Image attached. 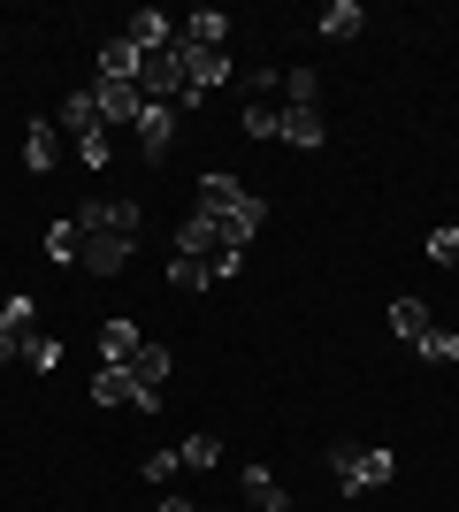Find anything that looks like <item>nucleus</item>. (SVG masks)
<instances>
[{
  "mask_svg": "<svg viewBox=\"0 0 459 512\" xmlns=\"http://www.w3.org/2000/svg\"><path fill=\"white\" fill-rule=\"evenodd\" d=\"M0 321H8V329H23V337H31V321H39V306H31V299H8V306H0Z\"/></svg>",
  "mask_w": 459,
  "mask_h": 512,
  "instance_id": "30",
  "label": "nucleus"
},
{
  "mask_svg": "<svg viewBox=\"0 0 459 512\" xmlns=\"http://www.w3.org/2000/svg\"><path fill=\"white\" fill-rule=\"evenodd\" d=\"M161 512H199V505H184V497H161Z\"/></svg>",
  "mask_w": 459,
  "mask_h": 512,
  "instance_id": "32",
  "label": "nucleus"
},
{
  "mask_svg": "<svg viewBox=\"0 0 459 512\" xmlns=\"http://www.w3.org/2000/svg\"><path fill=\"white\" fill-rule=\"evenodd\" d=\"M100 77H108V85H138V46L123 39V31L100 39Z\"/></svg>",
  "mask_w": 459,
  "mask_h": 512,
  "instance_id": "12",
  "label": "nucleus"
},
{
  "mask_svg": "<svg viewBox=\"0 0 459 512\" xmlns=\"http://www.w3.org/2000/svg\"><path fill=\"white\" fill-rule=\"evenodd\" d=\"M92 406L108 413V406H138V375L131 367H100V375H92Z\"/></svg>",
  "mask_w": 459,
  "mask_h": 512,
  "instance_id": "15",
  "label": "nucleus"
},
{
  "mask_svg": "<svg viewBox=\"0 0 459 512\" xmlns=\"http://www.w3.org/2000/svg\"><path fill=\"white\" fill-rule=\"evenodd\" d=\"M199 207L215 214V222H230V214L245 207V184H238L230 169H207V176H199Z\"/></svg>",
  "mask_w": 459,
  "mask_h": 512,
  "instance_id": "8",
  "label": "nucleus"
},
{
  "mask_svg": "<svg viewBox=\"0 0 459 512\" xmlns=\"http://www.w3.org/2000/svg\"><path fill=\"white\" fill-rule=\"evenodd\" d=\"M429 329H437V321H429V306H421V299H391V337L421 344V337H429Z\"/></svg>",
  "mask_w": 459,
  "mask_h": 512,
  "instance_id": "19",
  "label": "nucleus"
},
{
  "mask_svg": "<svg viewBox=\"0 0 459 512\" xmlns=\"http://www.w3.org/2000/svg\"><path fill=\"white\" fill-rule=\"evenodd\" d=\"M238 490H245V505H253V512H291L284 482H276L268 467H245V474H238Z\"/></svg>",
  "mask_w": 459,
  "mask_h": 512,
  "instance_id": "14",
  "label": "nucleus"
},
{
  "mask_svg": "<svg viewBox=\"0 0 459 512\" xmlns=\"http://www.w3.org/2000/svg\"><path fill=\"white\" fill-rule=\"evenodd\" d=\"M23 367H31V375H54V367H62V344L46 337V329H31V337H23Z\"/></svg>",
  "mask_w": 459,
  "mask_h": 512,
  "instance_id": "22",
  "label": "nucleus"
},
{
  "mask_svg": "<svg viewBox=\"0 0 459 512\" xmlns=\"http://www.w3.org/2000/svg\"><path fill=\"white\" fill-rule=\"evenodd\" d=\"M329 474H337L345 497H360V490H391L398 459L391 451H368V444H345V451H329Z\"/></svg>",
  "mask_w": 459,
  "mask_h": 512,
  "instance_id": "1",
  "label": "nucleus"
},
{
  "mask_svg": "<svg viewBox=\"0 0 459 512\" xmlns=\"http://www.w3.org/2000/svg\"><path fill=\"white\" fill-rule=\"evenodd\" d=\"M77 161H85V169H108V161H115V146H108V130H100V138H85V146H77Z\"/></svg>",
  "mask_w": 459,
  "mask_h": 512,
  "instance_id": "29",
  "label": "nucleus"
},
{
  "mask_svg": "<svg viewBox=\"0 0 459 512\" xmlns=\"http://www.w3.org/2000/svg\"><path fill=\"white\" fill-rule=\"evenodd\" d=\"M276 115L284 100H245V138H276Z\"/></svg>",
  "mask_w": 459,
  "mask_h": 512,
  "instance_id": "23",
  "label": "nucleus"
},
{
  "mask_svg": "<svg viewBox=\"0 0 459 512\" xmlns=\"http://www.w3.org/2000/svg\"><path fill=\"white\" fill-rule=\"evenodd\" d=\"M138 222H146L138 199H85L77 207V230L85 237H138Z\"/></svg>",
  "mask_w": 459,
  "mask_h": 512,
  "instance_id": "3",
  "label": "nucleus"
},
{
  "mask_svg": "<svg viewBox=\"0 0 459 512\" xmlns=\"http://www.w3.org/2000/svg\"><path fill=\"white\" fill-rule=\"evenodd\" d=\"M414 352H421L429 367H452V360H459V337H452V329H429V337H421Z\"/></svg>",
  "mask_w": 459,
  "mask_h": 512,
  "instance_id": "24",
  "label": "nucleus"
},
{
  "mask_svg": "<svg viewBox=\"0 0 459 512\" xmlns=\"http://www.w3.org/2000/svg\"><path fill=\"white\" fill-rule=\"evenodd\" d=\"M54 130H62L69 146H85V138H100V130H108V123H100V107H92V85H85V92H69V100H62Z\"/></svg>",
  "mask_w": 459,
  "mask_h": 512,
  "instance_id": "6",
  "label": "nucleus"
},
{
  "mask_svg": "<svg viewBox=\"0 0 459 512\" xmlns=\"http://www.w3.org/2000/svg\"><path fill=\"white\" fill-rule=\"evenodd\" d=\"M169 367H176V360H169V344H153V337L131 352V375H138V390H161V383H169Z\"/></svg>",
  "mask_w": 459,
  "mask_h": 512,
  "instance_id": "18",
  "label": "nucleus"
},
{
  "mask_svg": "<svg viewBox=\"0 0 459 512\" xmlns=\"http://www.w3.org/2000/svg\"><path fill=\"white\" fill-rule=\"evenodd\" d=\"M123 39H131L138 54H153V46H176V31H169L161 8H131V16H123Z\"/></svg>",
  "mask_w": 459,
  "mask_h": 512,
  "instance_id": "11",
  "label": "nucleus"
},
{
  "mask_svg": "<svg viewBox=\"0 0 459 512\" xmlns=\"http://www.w3.org/2000/svg\"><path fill=\"white\" fill-rule=\"evenodd\" d=\"M276 100L284 107H322V77H314V69H291L284 85H276Z\"/></svg>",
  "mask_w": 459,
  "mask_h": 512,
  "instance_id": "21",
  "label": "nucleus"
},
{
  "mask_svg": "<svg viewBox=\"0 0 459 512\" xmlns=\"http://www.w3.org/2000/svg\"><path fill=\"white\" fill-rule=\"evenodd\" d=\"M276 138H284V146H299V153H314V146L329 138L322 107H284V115H276Z\"/></svg>",
  "mask_w": 459,
  "mask_h": 512,
  "instance_id": "7",
  "label": "nucleus"
},
{
  "mask_svg": "<svg viewBox=\"0 0 459 512\" xmlns=\"http://www.w3.org/2000/svg\"><path fill=\"white\" fill-rule=\"evenodd\" d=\"M176 62H184L192 100H207L215 85H230V46H184V39H176Z\"/></svg>",
  "mask_w": 459,
  "mask_h": 512,
  "instance_id": "4",
  "label": "nucleus"
},
{
  "mask_svg": "<svg viewBox=\"0 0 459 512\" xmlns=\"http://www.w3.org/2000/svg\"><path fill=\"white\" fill-rule=\"evenodd\" d=\"M429 260H444V268H459V230H429Z\"/></svg>",
  "mask_w": 459,
  "mask_h": 512,
  "instance_id": "28",
  "label": "nucleus"
},
{
  "mask_svg": "<svg viewBox=\"0 0 459 512\" xmlns=\"http://www.w3.org/2000/svg\"><path fill=\"white\" fill-rule=\"evenodd\" d=\"M77 245H85V237H77V222H54V230H46V253L69 260V268H77Z\"/></svg>",
  "mask_w": 459,
  "mask_h": 512,
  "instance_id": "26",
  "label": "nucleus"
},
{
  "mask_svg": "<svg viewBox=\"0 0 459 512\" xmlns=\"http://www.w3.org/2000/svg\"><path fill=\"white\" fill-rule=\"evenodd\" d=\"M77 237H85V230H77ZM131 253H138V237H85V245H77V268H92V276H123Z\"/></svg>",
  "mask_w": 459,
  "mask_h": 512,
  "instance_id": "5",
  "label": "nucleus"
},
{
  "mask_svg": "<svg viewBox=\"0 0 459 512\" xmlns=\"http://www.w3.org/2000/svg\"><path fill=\"white\" fill-rule=\"evenodd\" d=\"M92 107H100V123H138V107H146V92L138 85H108V77H100V85H92Z\"/></svg>",
  "mask_w": 459,
  "mask_h": 512,
  "instance_id": "9",
  "label": "nucleus"
},
{
  "mask_svg": "<svg viewBox=\"0 0 459 512\" xmlns=\"http://www.w3.org/2000/svg\"><path fill=\"white\" fill-rule=\"evenodd\" d=\"M8 360H23V329H8V321H0V367Z\"/></svg>",
  "mask_w": 459,
  "mask_h": 512,
  "instance_id": "31",
  "label": "nucleus"
},
{
  "mask_svg": "<svg viewBox=\"0 0 459 512\" xmlns=\"http://www.w3.org/2000/svg\"><path fill=\"white\" fill-rule=\"evenodd\" d=\"M176 467H184V451H153V459H146V482H161V490H169Z\"/></svg>",
  "mask_w": 459,
  "mask_h": 512,
  "instance_id": "27",
  "label": "nucleus"
},
{
  "mask_svg": "<svg viewBox=\"0 0 459 512\" xmlns=\"http://www.w3.org/2000/svg\"><path fill=\"white\" fill-rule=\"evenodd\" d=\"M207 283H215V268H207V260H184V253L169 260V291H184V299H199Z\"/></svg>",
  "mask_w": 459,
  "mask_h": 512,
  "instance_id": "20",
  "label": "nucleus"
},
{
  "mask_svg": "<svg viewBox=\"0 0 459 512\" xmlns=\"http://www.w3.org/2000/svg\"><path fill=\"white\" fill-rule=\"evenodd\" d=\"M176 451H184V467H199V474H207V467H222V444H215V436H184Z\"/></svg>",
  "mask_w": 459,
  "mask_h": 512,
  "instance_id": "25",
  "label": "nucleus"
},
{
  "mask_svg": "<svg viewBox=\"0 0 459 512\" xmlns=\"http://www.w3.org/2000/svg\"><path fill=\"white\" fill-rule=\"evenodd\" d=\"M360 23H368V16H360V0H329L314 31H322V39H337V46H352V39H360Z\"/></svg>",
  "mask_w": 459,
  "mask_h": 512,
  "instance_id": "16",
  "label": "nucleus"
},
{
  "mask_svg": "<svg viewBox=\"0 0 459 512\" xmlns=\"http://www.w3.org/2000/svg\"><path fill=\"white\" fill-rule=\"evenodd\" d=\"M176 39L184 46H230V16L222 8H192V16L176 23Z\"/></svg>",
  "mask_w": 459,
  "mask_h": 512,
  "instance_id": "13",
  "label": "nucleus"
},
{
  "mask_svg": "<svg viewBox=\"0 0 459 512\" xmlns=\"http://www.w3.org/2000/svg\"><path fill=\"white\" fill-rule=\"evenodd\" d=\"M176 123H184V107H176V100H146V107H138V123H131V130H138V146H146L153 169L176 153Z\"/></svg>",
  "mask_w": 459,
  "mask_h": 512,
  "instance_id": "2",
  "label": "nucleus"
},
{
  "mask_svg": "<svg viewBox=\"0 0 459 512\" xmlns=\"http://www.w3.org/2000/svg\"><path fill=\"white\" fill-rule=\"evenodd\" d=\"M138 321H108V329H100V367H131V352H138Z\"/></svg>",
  "mask_w": 459,
  "mask_h": 512,
  "instance_id": "17",
  "label": "nucleus"
},
{
  "mask_svg": "<svg viewBox=\"0 0 459 512\" xmlns=\"http://www.w3.org/2000/svg\"><path fill=\"white\" fill-rule=\"evenodd\" d=\"M62 146H69V138H62V130H54V123L39 115V123L23 130V169H31V176H46L54 161H62Z\"/></svg>",
  "mask_w": 459,
  "mask_h": 512,
  "instance_id": "10",
  "label": "nucleus"
}]
</instances>
